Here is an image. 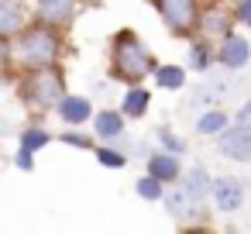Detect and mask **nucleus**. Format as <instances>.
<instances>
[{
  "instance_id": "obj_8",
  "label": "nucleus",
  "mask_w": 251,
  "mask_h": 234,
  "mask_svg": "<svg viewBox=\"0 0 251 234\" xmlns=\"http://www.w3.org/2000/svg\"><path fill=\"white\" fill-rule=\"evenodd\" d=\"M217 66L227 69V73H241L251 66V42L248 35H241L237 28L227 31L220 42H217Z\"/></svg>"
},
{
  "instance_id": "obj_11",
  "label": "nucleus",
  "mask_w": 251,
  "mask_h": 234,
  "mask_svg": "<svg viewBox=\"0 0 251 234\" xmlns=\"http://www.w3.org/2000/svg\"><path fill=\"white\" fill-rule=\"evenodd\" d=\"M217 152L230 162H251V128H241L230 121L217 134Z\"/></svg>"
},
{
  "instance_id": "obj_21",
  "label": "nucleus",
  "mask_w": 251,
  "mask_h": 234,
  "mask_svg": "<svg viewBox=\"0 0 251 234\" xmlns=\"http://www.w3.org/2000/svg\"><path fill=\"white\" fill-rule=\"evenodd\" d=\"M93 155H97V162H100L103 169H127V152L117 148L114 141H97Z\"/></svg>"
},
{
  "instance_id": "obj_20",
  "label": "nucleus",
  "mask_w": 251,
  "mask_h": 234,
  "mask_svg": "<svg viewBox=\"0 0 251 234\" xmlns=\"http://www.w3.org/2000/svg\"><path fill=\"white\" fill-rule=\"evenodd\" d=\"M52 138H55V134H52L45 124H25V128L18 131V145L28 148V152H35V155H38L42 148H49Z\"/></svg>"
},
{
  "instance_id": "obj_30",
  "label": "nucleus",
  "mask_w": 251,
  "mask_h": 234,
  "mask_svg": "<svg viewBox=\"0 0 251 234\" xmlns=\"http://www.w3.org/2000/svg\"><path fill=\"white\" fill-rule=\"evenodd\" d=\"M145 4H155V0H145Z\"/></svg>"
},
{
  "instance_id": "obj_27",
  "label": "nucleus",
  "mask_w": 251,
  "mask_h": 234,
  "mask_svg": "<svg viewBox=\"0 0 251 234\" xmlns=\"http://www.w3.org/2000/svg\"><path fill=\"white\" fill-rule=\"evenodd\" d=\"M14 169H21V172H35V152H28V148H21V145H18Z\"/></svg>"
},
{
  "instance_id": "obj_18",
  "label": "nucleus",
  "mask_w": 251,
  "mask_h": 234,
  "mask_svg": "<svg viewBox=\"0 0 251 234\" xmlns=\"http://www.w3.org/2000/svg\"><path fill=\"white\" fill-rule=\"evenodd\" d=\"M151 79H155L158 90L176 93V90H186V83H189V69L179 66V62H158L155 73H151Z\"/></svg>"
},
{
  "instance_id": "obj_3",
  "label": "nucleus",
  "mask_w": 251,
  "mask_h": 234,
  "mask_svg": "<svg viewBox=\"0 0 251 234\" xmlns=\"http://www.w3.org/2000/svg\"><path fill=\"white\" fill-rule=\"evenodd\" d=\"M210 182L213 176L206 172V165H193V169H182V176L176 182L165 186V210L176 217V220H196L203 217L206 210V200H210Z\"/></svg>"
},
{
  "instance_id": "obj_26",
  "label": "nucleus",
  "mask_w": 251,
  "mask_h": 234,
  "mask_svg": "<svg viewBox=\"0 0 251 234\" xmlns=\"http://www.w3.org/2000/svg\"><path fill=\"white\" fill-rule=\"evenodd\" d=\"M230 11H234L237 28H248V31H251V0H237V4H234Z\"/></svg>"
},
{
  "instance_id": "obj_28",
  "label": "nucleus",
  "mask_w": 251,
  "mask_h": 234,
  "mask_svg": "<svg viewBox=\"0 0 251 234\" xmlns=\"http://www.w3.org/2000/svg\"><path fill=\"white\" fill-rule=\"evenodd\" d=\"M230 121H234V124H241V128H251V100H244V104L230 114Z\"/></svg>"
},
{
  "instance_id": "obj_29",
  "label": "nucleus",
  "mask_w": 251,
  "mask_h": 234,
  "mask_svg": "<svg viewBox=\"0 0 251 234\" xmlns=\"http://www.w3.org/2000/svg\"><path fill=\"white\" fill-rule=\"evenodd\" d=\"M224 4H230V7H234V4H237V0H224Z\"/></svg>"
},
{
  "instance_id": "obj_9",
  "label": "nucleus",
  "mask_w": 251,
  "mask_h": 234,
  "mask_svg": "<svg viewBox=\"0 0 251 234\" xmlns=\"http://www.w3.org/2000/svg\"><path fill=\"white\" fill-rule=\"evenodd\" d=\"M230 90H234V83H230L227 76H203V79L193 86V93H189V100H186V110H189V114H200V110H206V107H220V100H224Z\"/></svg>"
},
{
  "instance_id": "obj_12",
  "label": "nucleus",
  "mask_w": 251,
  "mask_h": 234,
  "mask_svg": "<svg viewBox=\"0 0 251 234\" xmlns=\"http://www.w3.org/2000/svg\"><path fill=\"white\" fill-rule=\"evenodd\" d=\"M90 131L97 134V141H121L124 131H127V117L121 114V107H103V110H93L90 117Z\"/></svg>"
},
{
  "instance_id": "obj_4",
  "label": "nucleus",
  "mask_w": 251,
  "mask_h": 234,
  "mask_svg": "<svg viewBox=\"0 0 251 234\" xmlns=\"http://www.w3.org/2000/svg\"><path fill=\"white\" fill-rule=\"evenodd\" d=\"M66 93H69V86H66L62 66H45V69L21 73L18 97L31 114H55V107H59V100Z\"/></svg>"
},
{
  "instance_id": "obj_5",
  "label": "nucleus",
  "mask_w": 251,
  "mask_h": 234,
  "mask_svg": "<svg viewBox=\"0 0 251 234\" xmlns=\"http://www.w3.org/2000/svg\"><path fill=\"white\" fill-rule=\"evenodd\" d=\"M165 25V31L172 38H193L196 35V21H200V7L203 0H155L151 4Z\"/></svg>"
},
{
  "instance_id": "obj_19",
  "label": "nucleus",
  "mask_w": 251,
  "mask_h": 234,
  "mask_svg": "<svg viewBox=\"0 0 251 234\" xmlns=\"http://www.w3.org/2000/svg\"><path fill=\"white\" fill-rule=\"evenodd\" d=\"M227 124H230V114H227L224 107H206V110H200V114H196L193 131H196L200 138H217Z\"/></svg>"
},
{
  "instance_id": "obj_22",
  "label": "nucleus",
  "mask_w": 251,
  "mask_h": 234,
  "mask_svg": "<svg viewBox=\"0 0 251 234\" xmlns=\"http://www.w3.org/2000/svg\"><path fill=\"white\" fill-rule=\"evenodd\" d=\"M134 196L145 200V203H162V196H165V182L155 179L151 172H145V176L134 179Z\"/></svg>"
},
{
  "instance_id": "obj_10",
  "label": "nucleus",
  "mask_w": 251,
  "mask_h": 234,
  "mask_svg": "<svg viewBox=\"0 0 251 234\" xmlns=\"http://www.w3.org/2000/svg\"><path fill=\"white\" fill-rule=\"evenodd\" d=\"M210 200H213V207H217L220 213H237V210L244 207V200H248V186H244V179H237V176H213V182H210Z\"/></svg>"
},
{
  "instance_id": "obj_25",
  "label": "nucleus",
  "mask_w": 251,
  "mask_h": 234,
  "mask_svg": "<svg viewBox=\"0 0 251 234\" xmlns=\"http://www.w3.org/2000/svg\"><path fill=\"white\" fill-rule=\"evenodd\" d=\"M18 66H14V42L0 35V79H14Z\"/></svg>"
},
{
  "instance_id": "obj_17",
  "label": "nucleus",
  "mask_w": 251,
  "mask_h": 234,
  "mask_svg": "<svg viewBox=\"0 0 251 234\" xmlns=\"http://www.w3.org/2000/svg\"><path fill=\"white\" fill-rule=\"evenodd\" d=\"M28 21H31V14H28L25 0H0V35L4 38H14Z\"/></svg>"
},
{
  "instance_id": "obj_13",
  "label": "nucleus",
  "mask_w": 251,
  "mask_h": 234,
  "mask_svg": "<svg viewBox=\"0 0 251 234\" xmlns=\"http://www.w3.org/2000/svg\"><path fill=\"white\" fill-rule=\"evenodd\" d=\"M213 66H217V42H210V38H203V35L186 38V69L196 73V76H203V73H210Z\"/></svg>"
},
{
  "instance_id": "obj_7",
  "label": "nucleus",
  "mask_w": 251,
  "mask_h": 234,
  "mask_svg": "<svg viewBox=\"0 0 251 234\" xmlns=\"http://www.w3.org/2000/svg\"><path fill=\"white\" fill-rule=\"evenodd\" d=\"M76 14H79V0H35L31 4V21L59 31H69L76 25Z\"/></svg>"
},
{
  "instance_id": "obj_1",
  "label": "nucleus",
  "mask_w": 251,
  "mask_h": 234,
  "mask_svg": "<svg viewBox=\"0 0 251 234\" xmlns=\"http://www.w3.org/2000/svg\"><path fill=\"white\" fill-rule=\"evenodd\" d=\"M14 66L18 73H31V69H45V66H59L62 55L69 52L66 45V31L28 21L14 38Z\"/></svg>"
},
{
  "instance_id": "obj_16",
  "label": "nucleus",
  "mask_w": 251,
  "mask_h": 234,
  "mask_svg": "<svg viewBox=\"0 0 251 234\" xmlns=\"http://www.w3.org/2000/svg\"><path fill=\"white\" fill-rule=\"evenodd\" d=\"M148 110H151V90L145 83H127V90L121 97V114L127 121H141Z\"/></svg>"
},
{
  "instance_id": "obj_24",
  "label": "nucleus",
  "mask_w": 251,
  "mask_h": 234,
  "mask_svg": "<svg viewBox=\"0 0 251 234\" xmlns=\"http://www.w3.org/2000/svg\"><path fill=\"white\" fill-rule=\"evenodd\" d=\"M155 145L165 148V152H176V155H186V148H189L186 138H179L172 128H158V131H155Z\"/></svg>"
},
{
  "instance_id": "obj_6",
  "label": "nucleus",
  "mask_w": 251,
  "mask_h": 234,
  "mask_svg": "<svg viewBox=\"0 0 251 234\" xmlns=\"http://www.w3.org/2000/svg\"><path fill=\"white\" fill-rule=\"evenodd\" d=\"M237 21H234V11L230 4H220V0H203L200 7V21H196V35L210 38V42H220L227 31H234Z\"/></svg>"
},
{
  "instance_id": "obj_23",
  "label": "nucleus",
  "mask_w": 251,
  "mask_h": 234,
  "mask_svg": "<svg viewBox=\"0 0 251 234\" xmlns=\"http://www.w3.org/2000/svg\"><path fill=\"white\" fill-rule=\"evenodd\" d=\"M59 141L76 148V152H93L97 148V134L93 131H79V128H69V131H59Z\"/></svg>"
},
{
  "instance_id": "obj_15",
  "label": "nucleus",
  "mask_w": 251,
  "mask_h": 234,
  "mask_svg": "<svg viewBox=\"0 0 251 234\" xmlns=\"http://www.w3.org/2000/svg\"><path fill=\"white\" fill-rule=\"evenodd\" d=\"M182 155H176V152H165V148H155V152H148V158H145V172H151L155 179H162L165 186L169 182H176L179 176H182Z\"/></svg>"
},
{
  "instance_id": "obj_14",
  "label": "nucleus",
  "mask_w": 251,
  "mask_h": 234,
  "mask_svg": "<svg viewBox=\"0 0 251 234\" xmlns=\"http://www.w3.org/2000/svg\"><path fill=\"white\" fill-rule=\"evenodd\" d=\"M93 100L90 97H83V93H66L62 100H59V107H55V117L66 124V128H83V124H90V117H93Z\"/></svg>"
},
{
  "instance_id": "obj_2",
  "label": "nucleus",
  "mask_w": 251,
  "mask_h": 234,
  "mask_svg": "<svg viewBox=\"0 0 251 234\" xmlns=\"http://www.w3.org/2000/svg\"><path fill=\"white\" fill-rule=\"evenodd\" d=\"M155 52L138 38L134 28H117L110 35V79L117 83H145L155 73Z\"/></svg>"
}]
</instances>
